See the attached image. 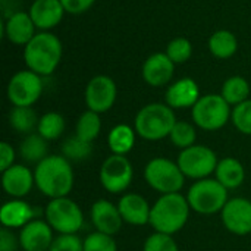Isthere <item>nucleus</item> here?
<instances>
[{
    "label": "nucleus",
    "mask_w": 251,
    "mask_h": 251,
    "mask_svg": "<svg viewBox=\"0 0 251 251\" xmlns=\"http://www.w3.org/2000/svg\"><path fill=\"white\" fill-rule=\"evenodd\" d=\"M225 228L235 235L251 234V201L243 197L228 200L221 212Z\"/></svg>",
    "instance_id": "nucleus-13"
},
{
    "label": "nucleus",
    "mask_w": 251,
    "mask_h": 251,
    "mask_svg": "<svg viewBox=\"0 0 251 251\" xmlns=\"http://www.w3.org/2000/svg\"><path fill=\"white\" fill-rule=\"evenodd\" d=\"M100 184L110 194L125 193L134 178L132 163L126 156L110 154L100 166Z\"/></svg>",
    "instance_id": "nucleus-11"
},
{
    "label": "nucleus",
    "mask_w": 251,
    "mask_h": 251,
    "mask_svg": "<svg viewBox=\"0 0 251 251\" xmlns=\"http://www.w3.org/2000/svg\"><path fill=\"white\" fill-rule=\"evenodd\" d=\"M84 251H118V244L112 235L96 231L84 238Z\"/></svg>",
    "instance_id": "nucleus-35"
},
{
    "label": "nucleus",
    "mask_w": 251,
    "mask_h": 251,
    "mask_svg": "<svg viewBox=\"0 0 251 251\" xmlns=\"http://www.w3.org/2000/svg\"><path fill=\"white\" fill-rule=\"evenodd\" d=\"M15 159H16L15 149L6 141L0 143V171L3 172V171L9 169L10 166H13Z\"/></svg>",
    "instance_id": "nucleus-39"
},
{
    "label": "nucleus",
    "mask_w": 251,
    "mask_h": 251,
    "mask_svg": "<svg viewBox=\"0 0 251 251\" xmlns=\"http://www.w3.org/2000/svg\"><path fill=\"white\" fill-rule=\"evenodd\" d=\"M190 210L188 200L182 194H162L151 206L150 225L156 232L174 235L187 225Z\"/></svg>",
    "instance_id": "nucleus-3"
},
{
    "label": "nucleus",
    "mask_w": 251,
    "mask_h": 251,
    "mask_svg": "<svg viewBox=\"0 0 251 251\" xmlns=\"http://www.w3.org/2000/svg\"><path fill=\"white\" fill-rule=\"evenodd\" d=\"M209 51L216 59H231L238 50V40L234 32L229 29H218L215 31L207 41Z\"/></svg>",
    "instance_id": "nucleus-24"
},
{
    "label": "nucleus",
    "mask_w": 251,
    "mask_h": 251,
    "mask_svg": "<svg viewBox=\"0 0 251 251\" xmlns=\"http://www.w3.org/2000/svg\"><path fill=\"white\" fill-rule=\"evenodd\" d=\"M19 244V237H16L9 228L0 229V251H16Z\"/></svg>",
    "instance_id": "nucleus-38"
},
{
    "label": "nucleus",
    "mask_w": 251,
    "mask_h": 251,
    "mask_svg": "<svg viewBox=\"0 0 251 251\" xmlns=\"http://www.w3.org/2000/svg\"><path fill=\"white\" fill-rule=\"evenodd\" d=\"M93 153V143L84 141L76 135L66 138L62 144V156L69 162H82L87 160Z\"/></svg>",
    "instance_id": "nucleus-31"
},
{
    "label": "nucleus",
    "mask_w": 251,
    "mask_h": 251,
    "mask_svg": "<svg viewBox=\"0 0 251 251\" xmlns=\"http://www.w3.org/2000/svg\"><path fill=\"white\" fill-rule=\"evenodd\" d=\"M34 218V209L24 200L15 199L6 201L0 209V222L3 228H24Z\"/></svg>",
    "instance_id": "nucleus-22"
},
{
    "label": "nucleus",
    "mask_w": 251,
    "mask_h": 251,
    "mask_svg": "<svg viewBox=\"0 0 251 251\" xmlns=\"http://www.w3.org/2000/svg\"><path fill=\"white\" fill-rule=\"evenodd\" d=\"M135 129L126 124H119L113 126L107 135V144L112 154L126 156L135 144Z\"/></svg>",
    "instance_id": "nucleus-25"
},
{
    "label": "nucleus",
    "mask_w": 251,
    "mask_h": 251,
    "mask_svg": "<svg viewBox=\"0 0 251 251\" xmlns=\"http://www.w3.org/2000/svg\"><path fill=\"white\" fill-rule=\"evenodd\" d=\"M62 41L50 31H40L24 47V62L26 69L41 75H51L62 60Z\"/></svg>",
    "instance_id": "nucleus-2"
},
{
    "label": "nucleus",
    "mask_w": 251,
    "mask_h": 251,
    "mask_svg": "<svg viewBox=\"0 0 251 251\" xmlns=\"http://www.w3.org/2000/svg\"><path fill=\"white\" fill-rule=\"evenodd\" d=\"M43 79L41 75L24 69L16 72L7 84L6 94L7 100L13 106H24V107H32L38 101V99L43 94Z\"/></svg>",
    "instance_id": "nucleus-10"
},
{
    "label": "nucleus",
    "mask_w": 251,
    "mask_h": 251,
    "mask_svg": "<svg viewBox=\"0 0 251 251\" xmlns=\"http://www.w3.org/2000/svg\"><path fill=\"white\" fill-rule=\"evenodd\" d=\"M165 53L175 65L185 63L187 60H190L193 54V44L185 37H176L168 43Z\"/></svg>",
    "instance_id": "nucleus-33"
},
{
    "label": "nucleus",
    "mask_w": 251,
    "mask_h": 251,
    "mask_svg": "<svg viewBox=\"0 0 251 251\" xmlns=\"http://www.w3.org/2000/svg\"><path fill=\"white\" fill-rule=\"evenodd\" d=\"M46 221L59 235L76 234L84 224L81 207L69 197L53 199L46 206Z\"/></svg>",
    "instance_id": "nucleus-8"
},
{
    "label": "nucleus",
    "mask_w": 251,
    "mask_h": 251,
    "mask_svg": "<svg viewBox=\"0 0 251 251\" xmlns=\"http://www.w3.org/2000/svg\"><path fill=\"white\" fill-rule=\"evenodd\" d=\"M144 179L154 191L160 194H174L182 190L185 175L176 162L166 157H154L144 168Z\"/></svg>",
    "instance_id": "nucleus-6"
},
{
    "label": "nucleus",
    "mask_w": 251,
    "mask_h": 251,
    "mask_svg": "<svg viewBox=\"0 0 251 251\" xmlns=\"http://www.w3.org/2000/svg\"><path fill=\"white\" fill-rule=\"evenodd\" d=\"M118 209L121 212V216L125 224L141 226L146 224H150V213L151 206L149 201L135 193H126L119 199Z\"/></svg>",
    "instance_id": "nucleus-21"
},
{
    "label": "nucleus",
    "mask_w": 251,
    "mask_h": 251,
    "mask_svg": "<svg viewBox=\"0 0 251 251\" xmlns=\"http://www.w3.org/2000/svg\"><path fill=\"white\" fill-rule=\"evenodd\" d=\"M34 178L35 187L50 200L68 197L74 188V171L65 156H47L35 166Z\"/></svg>",
    "instance_id": "nucleus-1"
},
{
    "label": "nucleus",
    "mask_w": 251,
    "mask_h": 251,
    "mask_svg": "<svg viewBox=\"0 0 251 251\" xmlns=\"http://www.w3.org/2000/svg\"><path fill=\"white\" fill-rule=\"evenodd\" d=\"M215 176L226 190H235L243 185L246 179V169L235 157H224L216 166Z\"/></svg>",
    "instance_id": "nucleus-23"
},
{
    "label": "nucleus",
    "mask_w": 251,
    "mask_h": 251,
    "mask_svg": "<svg viewBox=\"0 0 251 251\" xmlns=\"http://www.w3.org/2000/svg\"><path fill=\"white\" fill-rule=\"evenodd\" d=\"M231 104L221 94H206L191 109L194 124L204 131H218L231 119Z\"/></svg>",
    "instance_id": "nucleus-7"
},
{
    "label": "nucleus",
    "mask_w": 251,
    "mask_h": 251,
    "mask_svg": "<svg viewBox=\"0 0 251 251\" xmlns=\"http://www.w3.org/2000/svg\"><path fill=\"white\" fill-rule=\"evenodd\" d=\"M90 216H91V222L96 231L112 235V237L121 231L122 224H124L118 204H113L112 201L104 200V199L93 203Z\"/></svg>",
    "instance_id": "nucleus-17"
},
{
    "label": "nucleus",
    "mask_w": 251,
    "mask_h": 251,
    "mask_svg": "<svg viewBox=\"0 0 251 251\" xmlns=\"http://www.w3.org/2000/svg\"><path fill=\"white\" fill-rule=\"evenodd\" d=\"M176 116L174 109L165 103H150L138 110L134 119L137 135L147 141H159L169 137Z\"/></svg>",
    "instance_id": "nucleus-4"
},
{
    "label": "nucleus",
    "mask_w": 251,
    "mask_h": 251,
    "mask_svg": "<svg viewBox=\"0 0 251 251\" xmlns=\"http://www.w3.org/2000/svg\"><path fill=\"white\" fill-rule=\"evenodd\" d=\"M49 251H84V240H81L76 234L59 235L53 240Z\"/></svg>",
    "instance_id": "nucleus-37"
},
{
    "label": "nucleus",
    "mask_w": 251,
    "mask_h": 251,
    "mask_svg": "<svg viewBox=\"0 0 251 251\" xmlns=\"http://www.w3.org/2000/svg\"><path fill=\"white\" fill-rule=\"evenodd\" d=\"M143 251H179V247L172 235L154 231L144 241Z\"/></svg>",
    "instance_id": "nucleus-36"
},
{
    "label": "nucleus",
    "mask_w": 251,
    "mask_h": 251,
    "mask_svg": "<svg viewBox=\"0 0 251 251\" xmlns=\"http://www.w3.org/2000/svg\"><path fill=\"white\" fill-rule=\"evenodd\" d=\"M169 138H171V143L176 149L185 150L196 144L197 132L191 124H188L185 121H176V124L174 125V128L169 134Z\"/></svg>",
    "instance_id": "nucleus-32"
},
{
    "label": "nucleus",
    "mask_w": 251,
    "mask_h": 251,
    "mask_svg": "<svg viewBox=\"0 0 251 251\" xmlns=\"http://www.w3.org/2000/svg\"><path fill=\"white\" fill-rule=\"evenodd\" d=\"M19 244L24 251H49L53 244V228L47 221L32 219L19 231Z\"/></svg>",
    "instance_id": "nucleus-15"
},
{
    "label": "nucleus",
    "mask_w": 251,
    "mask_h": 251,
    "mask_svg": "<svg viewBox=\"0 0 251 251\" xmlns=\"http://www.w3.org/2000/svg\"><path fill=\"white\" fill-rule=\"evenodd\" d=\"M200 87L193 78H181L172 82L166 90V104L175 109H188L199 101Z\"/></svg>",
    "instance_id": "nucleus-20"
},
{
    "label": "nucleus",
    "mask_w": 251,
    "mask_h": 251,
    "mask_svg": "<svg viewBox=\"0 0 251 251\" xmlns=\"http://www.w3.org/2000/svg\"><path fill=\"white\" fill-rule=\"evenodd\" d=\"M101 131V119L100 115L93 110H85L79 115L75 126V135L84 141L93 143Z\"/></svg>",
    "instance_id": "nucleus-29"
},
{
    "label": "nucleus",
    "mask_w": 251,
    "mask_h": 251,
    "mask_svg": "<svg viewBox=\"0 0 251 251\" xmlns=\"http://www.w3.org/2000/svg\"><path fill=\"white\" fill-rule=\"evenodd\" d=\"M37 26L34 25L31 16L28 12L16 10L12 12L3 22H1V31L3 37L16 46H26L34 37H35Z\"/></svg>",
    "instance_id": "nucleus-14"
},
{
    "label": "nucleus",
    "mask_w": 251,
    "mask_h": 251,
    "mask_svg": "<svg viewBox=\"0 0 251 251\" xmlns=\"http://www.w3.org/2000/svg\"><path fill=\"white\" fill-rule=\"evenodd\" d=\"M231 121L241 134L251 135V99L232 109Z\"/></svg>",
    "instance_id": "nucleus-34"
},
{
    "label": "nucleus",
    "mask_w": 251,
    "mask_h": 251,
    "mask_svg": "<svg viewBox=\"0 0 251 251\" xmlns=\"http://www.w3.org/2000/svg\"><path fill=\"white\" fill-rule=\"evenodd\" d=\"M28 13L37 29L50 31L60 24L66 10L60 0H34Z\"/></svg>",
    "instance_id": "nucleus-19"
},
{
    "label": "nucleus",
    "mask_w": 251,
    "mask_h": 251,
    "mask_svg": "<svg viewBox=\"0 0 251 251\" xmlns=\"http://www.w3.org/2000/svg\"><path fill=\"white\" fill-rule=\"evenodd\" d=\"M187 200L194 212L209 216L222 212L228 203V190L216 178H204L190 187Z\"/></svg>",
    "instance_id": "nucleus-5"
},
{
    "label": "nucleus",
    "mask_w": 251,
    "mask_h": 251,
    "mask_svg": "<svg viewBox=\"0 0 251 251\" xmlns=\"http://www.w3.org/2000/svg\"><path fill=\"white\" fill-rule=\"evenodd\" d=\"M66 13L71 15H81L84 12H87L96 0H60Z\"/></svg>",
    "instance_id": "nucleus-40"
},
{
    "label": "nucleus",
    "mask_w": 251,
    "mask_h": 251,
    "mask_svg": "<svg viewBox=\"0 0 251 251\" xmlns=\"http://www.w3.org/2000/svg\"><path fill=\"white\" fill-rule=\"evenodd\" d=\"M35 185L34 172L24 165H13L1 172V187L13 199H24Z\"/></svg>",
    "instance_id": "nucleus-18"
},
{
    "label": "nucleus",
    "mask_w": 251,
    "mask_h": 251,
    "mask_svg": "<svg viewBox=\"0 0 251 251\" xmlns=\"http://www.w3.org/2000/svg\"><path fill=\"white\" fill-rule=\"evenodd\" d=\"M118 97L116 82L107 75L93 76L85 87V104L99 115L109 112Z\"/></svg>",
    "instance_id": "nucleus-12"
},
{
    "label": "nucleus",
    "mask_w": 251,
    "mask_h": 251,
    "mask_svg": "<svg viewBox=\"0 0 251 251\" xmlns=\"http://www.w3.org/2000/svg\"><path fill=\"white\" fill-rule=\"evenodd\" d=\"M174 72H175V63L168 57L166 53L162 51L150 54L144 60L141 69L143 79L150 87H156V88L168 85L174 78Z\"/></svg>",
    "instance_id": "nucleus-16"
},
{
    "label": "nucleus",
    "mask_w": 251,
    "mask_h": 251,
    "mask_svg": "<svg viewBox=\"0 0 251 251\" xmlns=\"http://www.w3.org/2000/svg\"><path fill=\"white\" fill-rule=\"evenodd\" d=\"M40 118L32 107L13 106L9 112V124L19 134H32L38 126Z\"/></svg>",
    "instance_id": "nucleus-28"
},
{
    "label": "nucleus",
    "mask_w": 251,
    "mask_h": 251,
    "mask_svg": "<svg viewBox=\"0 0 251 251\" xmlns=\"http://www.w3.org/2000/svg\"><path fill=\"white\" fill-rule=\"evenodd\" d=\"M176 163L185 178L199 181L209 178L212 174H215L219 160L216 153L210 147L203 144H194L185 150H181Z\"/></svg>",
    "instance_id": "nucleus-9"
},
{
    "label": "nucleus",
    "mask_w": 251,
    "mask_h": 251,
    "mask_svg": "<svg viewBox=\"0 0 251 251\" xmlns=\"http://www.w3.org/2000/svg\"><path fill=\"white\" fill-rule=\"evenodd\" d=\"M19 156L28 162V163H35L38 165L41 160H44L49 154V147H47V140L43 138L38 132H32L24 137V140L19 143Z\"/></svg>",
    "instance_id": "nucleus-26"
},
{
    "label": "nucleus",
    "mask_w": 251,
    "mask_h": 251,
    "mask_svg": "<svg viewBox=\"0 0 251 251\" xmlns=\"http://www.w3.org/2000/svg\"><path fill=\"white\" fill-rule=\"evenodd\" d=\"M221 96L228 101V104L235 107V106L241 104L243 101L249 100L250 84L244 76H240V75L229 76L222 85Z\"/></svg>",
    "instance_id": "nucleus-27"
},
{
    "label": "nucleus",
    "mask_w": 251,
    "mask_h": 251,
    "mask_svg": "<svg viewBox=\"0 0 251 251\" xmlns=\"http://www.w3.org/2000/svg\"><path fill=\"white\" fill-rule=\"evenodd\" d=\"M65 128H66L65 118L60 113L47 112L40 118L37 132L47 141H53V140H57L65 132Z\"/></svg>",
    "instance_id": "nucleus-30"
}]
</instances>
